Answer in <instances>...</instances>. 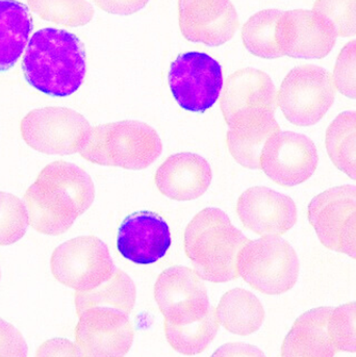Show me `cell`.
<instances>
[{
	"instance_id": "cell-6",
	"label": "cell",
	"mask_w": 356,
	"mask_h": 357,
	"mask_svg": "<svg viewBox=\"0 0 356 357\" xmlns=\"http://www.w3.org/2000/svg\"><path fill=\"white\" fill-rule=\"evenodd\" d=\"M336 88L332 74L322 67H296L284 77L277 93V105L297 126L317 124L334 105Z\"/></svg>"
},
{
	"instance_id": "cell-32",
	"label": "cell",
	"mask_w": 356,
	"mask_h": 357,
	"mask_svg": "<svg viewBox=\"0 0 356 357\" xmlns=\"http://www.w3.org/2000/svg\"><path fill=\"white\" fill-rule=\"evenodd\" d=\"M332 78L341 94L356 99V40L347 43L341 50Z\"/></svg>"
},
{
	"instance_id": "cell-10",
	"label": "cell",
	"mask_w": 356,
	"mask_h": 357,
	"mask_svg": "<svg viewBox=\"0 0 356 357\" xmlns=\"http://www.w3.org/2000/svg\"><path fill=\"white\" fill-rule=\"evenodd\" d=\"M169 86L179 107L192 113H203L220 97L222 67L203 52H185L170 67Z\"/></svg>"
},
{
	"instance_id": "cell-21",
	"label": "cell",
	"mask_w": 356,
	"mask_h": 357,
	"mask_svg": "<svg viewBox=\"0 0 356 357\" xmlns=\"http://www.w3.org/2000/svg\"><path fill=\"white\" fill-rule=\"evenodd\" d=\"M33 27L27 6L17 0H0V73L10 70L18 62Z\"/></svg>"
},
{
	"instance_id": "cell-36",
	"label": "cell",
	"mask_w": 356,
	"mask_h": 357,
	"mask_svg": "<svg viewBox=\"0 0 356 357\" xmlns=\"http://www.w3.org/2000/svg\"><path fill=\"white\" fill-rule=\"evenodd\" d=\"M339 251L356 259V212L346 220L341 228Z\"/></svg>"
},
{
	"instance_id": "cell-17",
	"label": "cell",
	"mask_w": 356,
	"mask_h": 357,
	"mask_svg": "<svg viewBox=\"0 0 356 357\" xmlns=\"http://www.w3.org/2000/svg\"><path fill=\"white\" fill-rule=\"evenodd\" d=\"M237 212L246 227L263 236H279L296 224L297 208L292 198L266 187L246 190Z\"/></svg>"
},
{
	"instance_id": "cell-4",
	"label": "cell",
	"mask_w": 356,
	"mask_h": 357,
	"mask_svg": "<svg viewBox=\"0 0 356 357\" xmlns=\"http://www.w3.org/2000/svg\"><path fill=\"white\" fill-rule=\"evenodd\" d=\"M163 151V144L153 128L144 122L124 120L91 128L79 153L101 166L143 170Z\"/></svg>"
},
{
	"instance_id": "cell-15",
	"label": "cell",
	"mask_w": 356,
	"mask_h": 357,
	"mask_svg": "<svg viewBox=\"0 0 356 357\" xmlns=\"http://www.w3.org/2000/svg\"><path fill=\"white\" fill-rule=\"evenodd\" d=\"M178 15L187 41L214 47L233 39L240 26L231 0H178Z\"/></svg>"
},
{
	"instance_id": "cell-27",
	"label": "cell",
	"mask_w": 356,
	"mask_h": 357,
	"mask_svg": "<svg viewBox=\"0 0 356 357\" xmlns=\"http://www.w3.org/2000/svg\"><path fill=\"white\" fill-rule=\"evenodd\" d=\"M279 10H264L248 19L242 29V39L246 50L262 59L284 56L276 41V25L281 16Z\"/></svg>"
},
{
	"instance_id": "cell-30",
	"label": "cell",
	"mask_w": 356,
	"mask_h": 357,
	"mask_svg": "<svg viewBox=\"0 0 356 357\" xmlns=\"http://www.w3.org/2000/svg\"><path fill=\"white\" fill-rule=\"evenodd\" d=\"M328 333L338 351L356 352V301L332 310Z\"/></svg>"
},
{
	"instance_id": "cell-11",
	"label": "cell",
	"mask_w": 356,
	"mask_h": 357,
	"mask_svg": "<svg viewBox=\"0 0 356 357\" xmlns=\"http://www.w3.org/2000/svg\"><path fill=\"white\" fill-rule=\"evenodd\" d=\"M319 162L315 143L302 134L278 132L265 144L261 169L270 179L284 187H295L315 173Z\"/></svg>"
},
{
	"instance_id": "cell-8",
	"label": "cell",
	"mask_w": 356,
	"mask_h": 357,
	"mask_svg": "<svg viewBox=\"0 0 356 357\" xmlns=\"http://www.w3.org/2000/svg\"><path fill=\"white\" fill-rule=\"evenodd\" d=\"M54 278L77 291H91L109 280L117 268L107 245L93 236H79L60 245L52 253Z\"/></svg>"
},
{
	"instance_id": "cell-19",
	"label": "cell",
	"mask_w": 356,
	"mask_h": 357,
	"mask_svg": "<svg viewBox=\"0 0 356 357\" xmlns=\"http://www.w3.org/2000/svg\"><path fill=\"white\" fill-rule=\"evenodd\" d=\"M356 212V185H341L322 192L309 206V223L320 242L339 251V236L346 220Z\"/></svg>"
},
{
	"instance_id": "cell-18",
	"label": "cell",
	"mask_w": 356,
	"mask_h": 357,
	"mask_svg": "<svg viewBox=\"0 0 356 357\" xmlns=\"http://www.w3.org/2000/svg\"><path fill=\"white\" fill-rule=\"evenodd\" d=\"M212 178V168L206 158L192 152H181L168 158L157 169L155 183L166 197L189 202L208 191Z\"/></svg>"
},
{
	"instance_id": "cell-31",
	"label": "cell",
	"mask_w": 356,
	"mask_h": 357,
	"mask_svg": "<svg viewBox=\"0 0 356 357\" xmlns=\"http://www.w3.org/2000/svg\"><path fill=\"white\" fill-rule=\"evenodd\" d=\"M313 10L332 23L338 37L356 36V0H316Z\"/></svg>"
},
{
	"instance_id": "cell-28",
	"label": "cell",
	"mask_w": 356,
	"mask_h": 357,
	"mask_svg": "<svg viewBox=\"0 0 356 357\" xmlns=\"http://www.w3.org/2000/svg\"><path fill=\"white\" fill-rule=\"evenodd\" d=\"M40 18L66 27H79L92 21L95 10L87 0H27Z\"/></svg>"
},
{
	"instance_id": "cell-23",
	"label": "cell",
	"mask_w": 356,
	"mask_h": 357,
	"mask_svg": "<svg viewBox=\"0 0 356 357\" xmlns=\"http://www.w3.org/2000/svg\"><path fill=\"white\" fill-rule=\"evenodd\" d=\"M136 287L132 278L121 270L100 286L91 291H77L75 306L77 314L92 307H107L119 310L130 316L136 303Z\"/></svg>"
},
{
	"instance_id": "cell-1",
	"label": "cell",
	"mask_w": 356,
	"mask_h": 357,
	"mask_svg": "<svg viewBox=\"0 0 356 357\" xmlns=\"http://www.w3.org/2000/svg\"><path fill=\"white\" fill-rule=\"evenodd\" d=\"M94 199L90 175L64 160L47 165L24 195L29 224L47 236L65 234Z\"/></svg>"
},
{
	"instance_id": "cell-16",
	"label": "cell",
	"mask_w": 356,
	"mask_h": 357,
	"mask_svg": "<svg viewBox=\"0 0 356 357\" xmlns=\"http://www.w3.org/2000/svg\"><path fill=\"white\" fill-rule=\"evenodd\" d=\"M170 246L171 234L167 222L148 211L126 217L118 231L120 255L138 265H151L163 259Z\"/></svg>"
},
{
	"instance_id": "cell-7",
	"label": "cell",
	"mask_w": 356,
	"mask_h": 357,
	"mask_svg": "<svg viewBox=\"0 0 356 357\" xmlns=\"http://www.w3.org/2000/svg\"><path fill=\"white\" fill-rule=\"evenodd\" d=\"M220 105L229 128H247L275 118L277 92L265 72L240 69L227 79Z\"/></svg>"
},
{
	"instance_id": "cell-38",
	"label": "cell",
	"mask_w": 356,
	"mask_h": 357,
	"mask_svg": "<svg viewBox=\"0 0 356 357\" xmlns=\"http://www.w3.org/2000/svg\"><path fill=\"white\" fill-rule=\"evenodd\" d=\"M0 278H1V273H0Z\"/></svg>"
},
{
	"instance_id": "cell-13",
	"label": "cell",
	"mask_w": 356,
	"mask_h": 357,
	"mask_svg": "<svg viewBox=\"0 0 356 357\" xmlns=\"http://www.w3.org/2000/svg\"><path fill=\"white\" fill-rule=\"evenodd\" d=\"M155 297L165 323L183 325L199 320L210 312L208 289L202 278L187 267H172L157 278Z\"/></svg>"
},
{
	"instance_id": "cell-26",
	"label": "cell",
	"mask_w": 356,
	"mask_h": 357,
	"mask_svg": "<svg viewBox=\"0 0 356 357\" xmlns=\"http://www.w3.org/2000/svg\"><path fill=\"white\" fill-rule=\"evenodd\" d=\"M280 132L275 118L247 128H231L227 145L235 160L248 169H261V154L267 141Z\"/></svg>"
},
{
	"instance_id": "cell-34",
	"label": "cell",
	"mask_w": 356,
	"mask_h": 357,
	"mask_svg": "<svg viewBox=\"0 0 356 357\" xmlns=\"http://www.w3.org/2000/svg\"><path fill=\"white\" fill-rule=\"evenodd\" d=\"M101 10L109 14L128 16L144 8L149 0H93Z\"/></svg>"
},
{
	"instance_id": "cell-5",
	"label": "cell",
	"mask_w": 356,
	"mask_h": 357,
	"mask_svg": "<svg viewBox=\"0 0 356 357\" xmlns=\"http://www.w3.org/2000/svg\"><path fill=\"white\" fill-rule=\"evenodd\" d=\"M239 275L256 291L280 295L295 286L300 271L296 251L279 236L250 241L240 255Z\"/></svg>"
},
{
	"instance_id": "cell-14",
	"label": "cell",
	"mask_w": 356,
	"mask_h": 357,
	"mask_svg": "<svg viewBox=\"0 0 356 357\" xmlns=\"http://www.w3.org/2000/svg\"><path fill=\"white\" fill-rule=\"evenodd\" d=\"M75 339L82 356H124L134 342L128 314L92 307L79 314Z\"/></svg>"
},
{
	"instance_id": "cell-37",
	"label": "cell",
	"mask_w": 356,
	"mask_h": 357,
	"mask_svg": "<svg viewBox=\"0 0 356 357\" xmlns=\"http://www.w3.org/2000/svg\"><path fill=\"white\" fill-rule=\"evenodd\" d=\"M264 356L262 351L254 346L244 345V344H231V345L223 346L221 349L215 354V356Z\"/></svg>"
},
{
	"instance_id": "cell-22",
	"label": "cell",
	"mask_w": 356,
	"mask_h": 357,
	"mask_svg": "<svg viewBox=\"0 0 356 357\" xmlns=\"http://www.w3.org/2000/svg\"><path fill=\"white\" fill-rule=\"evenodd\" d=\"M216 312L225 329L243 337L258 331L265 320V310L258 298L243 289H233L223 295Z\"/></svg>"
},
{
	"instance_id": "cell-3",
	"label": "cell",
	"mask_w": 356,
	"mask_h": 357,
	"mask_svg": "<svg viewBox=\"0 0 356 357\" xmlns=\"http://www.w3.org/2000/svg\"><path fill=\"white\" fill-rule=\"evenodd\" d=\"M250 241L220 208H208L195 215L185 229V249L196 273L212 282L239 278V259Z\"/></svg>"
},
{
	"instance_id": "cell-25",
	"label": "cell",
	"mask_w": 356,
	"mask_h": 357,
	"mask_svg": "<svg viewBox=\"0 0 356 357\" xmlns=\"http://www.w3.org/2000/svg\"><path fill=\"white\" fill-rule=\"evenodd\" d=\"M219 326L216 308L212 306L206 316L194 322L183 325L165 323V333L168 342L176 351L185 356H195L212 343Z\"/></svg>"
},
{
	"instance_id": "cell-24",
	"label": "cell",
	"mask_w": 356,
	"mask_h": 357,
	"mask_svg": "<svg viewBox=\"0 0 356 357\" xmlns=\"http://www.w3.org/2000/svg\"><path fill=\"white\" fill-rule=\"evenodd\" d=\"M325 142L334 166L356 181V111L336 116L328 126Z\"/></svg>"
},
{
	"instance_id": "cell-2",
	"label": "cell",
	"mask_w": 356,
	"mask_h": 357,
	"mask_svg": "<svg viewBox=\"0 0 356 357\" xmlns=\"http://www.w3.org/2000/svg\"><path fill=\"white\" fill-rule=\"evenodd\" d=\"M22 71L27 84L39 92L52 97L70 96L85 79L84 44L65 29H40L27 44Z\"/></svg>"
},
{
	"instance_id": "cell-12",
	"label": "cell",
	"mask_w": 356,
	"mask_h": 357,
	"mask_svg": "<svg viewBox=\"0 0 356 357\" xmlns=\"http://www.w3.org/2000/svg\"><path fill=\"white\" fill-rule=\"evenodd\" d=\"M276 41L284 56L305 60L325 58L336 45V29L315 10L282 12L276 25Z\"/></svg>"
},
{
	"instance_id": "cell-29",
	"label": "cell",
	"mask_w": 356,
	"mask_h": 357,
	"mask_svg": "<svg viewBox=\"0 0 356 357\" xmlns=\"http://www.w3.org/2000/svg\"><path fill=\"white\" fill-rule=\"evenodd\" d=\"M29 224L25 202L14 194L0 192V245L18 242L26 234Z\"/></svg>"
},
{
	"instance_id": "cell-9",
	"label": "cell",
	"mask_w": 356,
	"mask_h": 357,
	"mask_svg": "<svg viewBox=\"0 0 356 357\" xmlns=\"http://www.w3.org/2000/svg\"><path fill=\"white\" fill-rule=\"evenodd\" d=\"M91 128L79 112L62 107L33 109L20 124L24 142L50 155H70L79 152Z\"/></svg>"
},
{
	"instance_id": "cell-35",
	"label": "cell",
	"mask_w": 356,
	"mask_h": 357,
	"mask_svg": "<svg viewBox=\"0 0 356 357\" xmlns=\"http://www.w3.org/2000/svg\"><path fill=\"white\" fill-rule=\"evenodd\" d=\"M37 356H82L79 346L65 339L45 342L38 349Z\"/></svg>"
},
{
	"instance_id": "cell-20",
	"label": "cell",
	"mask_w": 356,
	"mask_h": 357,
	"mask_svg": "<svg viewBox=\"0 0 356 357\" xmlns=\"http://www.w3.org/2000/svg\"><path fill=\"white\" fill-rule=\"evenodd\" d=\"M332 307H317L301 314L282 344V356H334V347L328 333Z\"/></svg>"
},
{
	"instance_id": "cell-33",
	"label": "cell",
	"mask_w": 356,
	"mask_h": 357,
	"mask_svg": "<svg viewBox=\"0 0 356 357\" xmlns=\"http://www.w3.org/2000/svg\"><path fill=\"white\" fill-rule=\"evenodd\" d=\"M29 347L20 331L0 318V356H27Z\"/></svg>"
}]
</instances>
